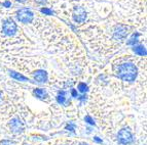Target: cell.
<instances>
[{
    "label": "cell",
    "instance_id": "e0dca14e",
    "mask_svg": "<svg viewBox=\"0 0 147 145\" xmlns=\"http://www.w3.org/2000/svg\"><path fill=\"white\" fill-rule=\"evenodd\" d=\"M37 3H39V4H45L47 3V0H35Z\"/></svg>",
    "mask_w": 147,
    "mask_h": 145
},
{
    "label": "cell",
    "instance_id": "ba28073f",
    "mask_svg": "<svg viewBox=\"0 0 147 145\" xmlns=\"http://www.w3.org/2000/svg\"><path fill=\"white\" fill-rule=\"evenodd\" d=\"M34 79L40 83L47 82V72H44V71H37V72H34Z\"/></svg>",
    "mask_w": 147,
    "mask_h": 145
},
{
    "label": "cell",
    "instance_id": "52a82bcc",
    "mask_svg": "<svg viewBox=\"0 0 147 145\" xmlns=\"http://www.w3.org/2000/svg\"><path fill=\"white\" fill-rule=\"evenodd\" d=\"M127 34V28L123 25H118L116 26L114 32H113V36L115 39H123Z\"/></svg>",
    "mask_w": 147,
    "mask_h": 145
},
{
    "label": "cell",
    "instance_id": "5b68a950",
    "mask_svg": "<svg viewBox=\"0 0 147 145\" xmlns=\"http://www.w3.org/2000/svg\"><path fill=\"white\" fill-rule=\"evenodd\" d=\"M86 19V12L84 8L76 7L73 12V19L76 23H84Z\"/></svg>",
    "mask_w": 147,
    "mask_h": 145
},
{
    "label": "cell",
    "instance_id": "8992f818",
    "mask_svg": "<svg viewBox=\"0 0 147 145\" xmlns=\"http://www.w3.org/2000/svg\"><path fill=\"white\" fill-rule=\"evenodd\" d=\"M9 128L11 130V132L19 134L21 132H23V130H24V125H23V123L19 118H13L9 123Z\"/></svg>",
    "mask_w": 147,
    "mask_h": 145
},
{
    "label": "cell",
    "instance_id": "7402d4cb",
    "mask_svg": "<svg viewBox=\"0 0 147 145\" xmlns=\"http://www.w3.org/2000/svg\"><path fill=\"white\" fill-rule=\"evenodd\" d=\"M4 6H6V7H9V6H10V2H8V1L4 2Z\"/></svg>",
    "mask_w": 147,
    "mask_h": 145
},
{
    "label": "cell",
    "instance_id": "d6986e66",
    "mask_svg": "<svg viewBox=\"0 0 147 145\" xmlns=\"http://www.w3.org/2000/svg\"><path fill=\"white\" fill-rule=\"evenodd\" d=\"M3 144H4V145H15V143L10 142V141H4V142H3Z\"/></svg>",
    "mask_w": 147,
    "mask_h": 145
},
{
    "label": "cell",
    "instance_id": "30bf717a",
    "mask_svg": "<svg viewBox=\"0 0 147 145\" xmlns=\"http://www.w3.org/2000/svg\"><path fill=\"white\" fill-rule=\"evenodd\" d=\"M134 51L138 55H146V50H145L143 46H135L134 47Z\"/></svg>",
    "mask_w": 147,
    "mask_h": 145
},
{
    "label": "cell",
    "instance_id": "4fadbf2b",
    "mask_svg": "<svg viewBox=\"0 0 147 145\" xmlns=\"http://www.w3.org/2000/svg\"><path fill=\"white\" fill-rule=\"evenodd\" d=\"M57 100H58L59 103H64V102H65V92L64 91L60 92L58 97H57Z\"/></svg>",
    "mask_w": 147,
    "mask_h": 145
},
{
    "label": "cell",
    "instance_id": "9c48e42d",
    "mask_svg": "<svg viewBox=\"0 0 147 145\" xmlns=\"http://www.w3.org/2000/svg\"><path fill=\"white\" fill-rule=\"evenodd\" d=\"M34 93H35V95L38 97V98H40V99H44V98L47 96V92L44 91L43 89H35Z\"/></svg>",
    "mask_w": 147,
    "mask_h": 145
},
{
    "label": "cell",
    "instance_id": "5bb4252c",
    "mask_svg": "<svg viewBox=\"0 0 147 145\" xmlns=\"http://www.w3.org/2000/svg\"><path fill=\"white\" fill-rule=\"evenodd\" d=\"M78 90L81 93H84V92L88 91V86H86L84 83H80V84L78 85Z\"/></svg>",
    "mask_w": 147,
    "mask_h": 145
},
{
    "label": "cell",
    "instance_id": "6da1fadb",
    "mask_svg": "<svg viewBox=\"0 0 147 145\" xmlns=\"http://www.w3.org/2000/svg\"><path fill=\"white\" fill-rule=\"evenodd\" d=\"M137 68L135 67V65L130 63H123L119 65L117 71L118 77L123 81H127V82H132L136 79L137 77Z\"/></svg>",
    "mask_w": 147,
    "mask_h": 145
},
{
    "label": "cell",
    "instance_id": "603a6c76",
    "mask_svg": "<svg viewBox=\"0 0 147 145\" xmlns=\"http://www.w3.org/2000/svg\"><path fill=\"white\" fill-rule=\"evenodd\" d=\"M18 2H21V3H24L25 1H26V0H17Z\"/></svg>",
    "mask_w": 147,
    "mask_h": 145
},
{
    "label": "cell",
    "instance_id": "cb8c5ba5",
    "mask_svg": "<svg viewBox=\"0 0 147 145\" xmlns=\"http://www.w3.org/2000/svg\"><path fill=\"white\" fill-rule=\"evenodd\" d=\"M79 145H88V144H86V143H80Z\"/></svg>",
    "mask_w": 147,
    "mask_h": 145
},
{
    "label": "cell",
    "instance_id": "9a60e30c",
    "mask_svg": "<svg viewBox=\"0 0 147 145\" xmlns=\"http://www.w3.org/2000/svg\"><path fill=\"white\" fill-rule=\"evenodd\" d=\"M41 12H43V13H45V15H53V11L51 9H49V8H42Z\"/></svg>",
    "mask_w": 147,
    "mask_h": 145
},
{
    "label": "cell",
    "instance_id": "7c38bea8",
    "mask_svg": "<svg viewBox=\"0 0 147 145\" xmlns=\"http://www.w3.org/2000/svg\"><path fill=\"white\" fill-rule=\"evenodd\" d=\"M138 37H139V34L138 33H136V34H133V36L130 38V40L127 42L129 45H134L135 43H137L138 42Z\"/></svg>",
    "mask_w": 147,
    "mask_h": 145
},
{
    "label": "cell",
    "instance_id": "8fae6325",
    "mask_svg": "<svg viewBox=\"0 0 147 145\" xmlns=\"http://www.w3.org/2000/svg\"><path fill=\"white\" fill-rule=\"evenodd\" d=\"M10 76H11L13 79H17V80H20V81H28L27 78L24 77L23 75L19 74V72H10Z\"/></svg>",
    "mask_w": 147,
    "mask_h": 145
},
{
    "label": "cell",
    "instance_id": "277c9868",
    "mask_svg": "<svg viewBox=\"0 0 147 145\" xmlns=\"http://www.w3.org/2000/svg\"><path fill=\"white\" fill-rule=\"evenodd\" d=\"M3 32H4L5 35H7V36H12V35H15V33L17 32V25L15 23L8 19L6 22L3 24Z\"/></svg>",
    "mask_w": 147,
    "mask_h": 145
},
{
    "label": "cell",
    "instance_id": "44dd1931",
    "mask_svg": "<svg viewBox=\"0 0 147 145\" xmlns=\"http://www.w3.org/2000/svg\"><path fill=\"white\" fill-rule=\"evenodd\" d=\"M72 95H73L74 97H77V92L75 91V90H72Z\"/></svg>",
    "mask_w": 147,
    "mask_h": 145
},
{
    "label": "cell",
    "instance_id": "ac0fdd59",
    "mask_svg": "<svg viewBox=\"0 0 147 145\" xmlns=\"http://www.w3.org/2000/svg\"><path fill=\"white\" fill-rule=\"evenodd\" d=\"M66 129H68V130H70V131H72V132H73V131H74V126H73V125H68V126L66 127Z\"/></svg>",
    "mask_w": 147,
    "mask_h": 145
},
{
    "label": "cell",
    "instance_id": "7a4b0ae2",
    "mask_svg": "<svg viewBox=\"0 0 147 145\" xmlns=\"http://www.w3.org/2000/svg\"><path fill=\"white\" fill-rule=\"evenodd\" d=\"M33 13H32L31 10H29L28 8H22L18 11V19L20 22L24 23V24H28V23H31L32 19H33Z\"/></svg>",
    "mask_w": 147,
    "mask_h": 145
},
{
    "label": "cell",
    "instance_id": "ffe728a7",
    "mask_svg": "<svg viewBox=\"0 0 147 145\" xmlns=\"http://www.w3.org/2000/svg\"><path fill=\"white\" fill-rule=\"evenodd\" d=\"M95 141L98 143H102V140L101 139H99V137H95Z\"/></svg>",
    "mask_w": 147,
    "mask_h": 145
},
{
    "label": "cell",
    "instance_id": "d4e9b609",
    "mask_svg": "<svg viewBox=\"0 0 147 145\" xmlns=\"http://www.w3.org/2000/svg\"><path fill=\"white\" fill-rule=\"evenodd\" d=\"M0 98H1V93H0Z\"/></svg>",
    "mask_w": 147,
    "mask_h": 145
},
{
    "label": "cell",
    "instance_id": "3957f363",
    "mask_svg": "<svg viewBox=\"0 0 147 145\" xmlns=\"http://www.w3.org/2000/svg\"><path fill=\"white\" fill-rule=\"evenodd\" d=\"M117 138H118V141L119 143L121 144H130L131 142L133 141V136L131 134V132L127 129H121V130L118 132V135H117Z\"/></svg>",
    "mask_w": 147,
    "mask_h": 145
},
{
    "label": "cell",
    "instance_id": "2e32d148",
    "mask_svg": "<svg viewBox=\"0 0 147 145\" xmlns=\"http://www.w3.org/2000/svg\"><path fill=\"white\" fill-rule=\"evenodd\" d=\"M86 121L88 122V124H91V125H95V123H94V121L92 120L91 116H86Z\"/></svg>",
    "mask_w": 147,
    "mask_h": 145
}]
</instances>
